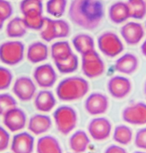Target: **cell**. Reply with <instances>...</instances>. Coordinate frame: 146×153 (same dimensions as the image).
I'll use <instances>...</instances> for the list:
<instances>
[{
  "instance_id": "8992f818",
  "label": "cell",
  "mask_w": 146,
  "mask_h": 153,
  "mask_svg": "<svg viewBox=\"0 0 146 153\" xmlns=\"http://www.w3.org/2000/svg\"><path fill=\"white\" fill-rule=\"evenodd\" d=\"M89 136L96 142H103L109 139L112 134L113 127L111 122L104 117L92 118L87 126Z\"/></svg>"
},
{
  "instance_id": "d6986e66",
  "label": "cell",
  "mask_w": 146,
  "mask_h": 153,
  "mask_svg": "<svg viewBox=\"0 0 146 153\" xmlns=\"http://www.w3.org/2000/svg\"><path fill=\"white\" fill-rule=\"evenodd\" d=\"M90 138L91 137L88 133L83 130H77L74 132L68 142L71 151L74 153H84L91 143Z\"/></svg>"
},
{
  "instance_id": "7c38bea8",
  "label": "cell",
  "mask_w": 146,
  "mask_h": 153,
  "mask_svg": "<svg viewBox=\"0 0 146 153\" xmlns=\"http://www.w3.org/2000/svg\"><path fill=\"white\" fill-rule=\"evenodd\" d=\"M34 135L30 132H18L11 139L12 153H32L35 150Z\"/></svg>"
},
{
  "instance_id": "2e32d148",
  "label": "cell",
  "mask_w": 146,
  "mask_h": 153,
  "mask_svg": "<svg viewBox=\"0 0 146 153\" xmlns=\"http://www.w3.org/2000/svg\"><path fill=\"white\" fill-rule=\"evenodd\" d=\"M35 82L41 88H50L57 82V74L50 65L38 66L33 74Z\"/></svg>"
},
{
  "instance_id": "60d3db41",
  "label": "cell",
  "mask_w": 146,
  "mask_h": 153,
  "mask_svg": "<svg viewBox=\"0 0 146 153\" xmlns=\"http://www.w3.org/2000/svg\"><path fill=\"white\" fill-rule=\"evenodd\" d=\"M144 93H145V96L146 99V81L145 82V86H144Z\"/></svg>"
},
{
  "instance_id": "5bb4252c",
  "label": "cell",
  "mask_w": 146,
  "mask_h": 153,
  "mask_svg": "<svg viewBox=\"0 0 146 153\" xmlns=\"http://www.w3.org/2000/svg\"><path fill=\"white\" fill-rule=\"evenodd\" d=\"M52 126V119L45 113L32 115L27 122V127L33 135H43L48 133Z\"/></svg>"
},
{
  "instance_id": "d590c367",
  "label": "cell",
  "mask_w": 146,
  "mask_h": 153,
  "mask_svg": "<svg viewBox=\"0 0 146 153\" xmlns=\"http://www.w3.org/2000/svg\"><path fill=\"white\" fill-rule=\"evenodd\" d=\"M135 145L140 150L146 152V126L139 129L134 136Z\"/></svg>"
},
{
  "instance_id": "4316f807",
  "label": "cell",
  "mask_w": 146,
  "mask_h": 153,
  "mask_svg": "<svg viewBox=\"0 0 146 153\" xmlns=\"http://www.w3.org/2000/svg\"><path fill=\"white\" fill-rule=\"evenodd\" d=\"M127 5L129 8L130 17L141 20L146 15V1L145 0H128Z\"/></svg>"
},
{
  "instance_id": "52a82bcc",
  "label": "cell",
  "mask_w": 146,
  "mask_h": 153,
  "mask_svg": "<svg viewBox=\"0 0 146 153\" xmlns=\"http://www.w3.org/2000/svg\"><path fill=\"white\" fill-rule=\"evenodd\" d=\"M27 122L26 113L17 107L11 108L3 116L4 126L11 133L21 132L27 126Z\"/></svg>"
},
{
  "instance_id": "3957f363",
  "label": "cell",
  "mask_w": 146,
  "mask_h": 153,
  "mask_svg": "<svg viewBox=\"0 0 146 153\" xmlns=\"http://www.w3.org/2000/svg\"><path fill=\"white\" fill-rule=\"evenodd\" d=\"M53 120L57 131L63 135H67L75 129L78 123V115L73 107L63 105L54 111Z\"/></svg>"
},
{
  "instance_id": "6da1fadb",
  "label": "cell",
  "mask_w": 146,
  "mask_h": 153,
  "mask_svg": "<svg viewBox=\"0 0 146 153\" xmlns=\"http://www.w3.org/2000/svg\"><path fill=\"white\" fill-rule=\"evenodd\" d=\"M103 15L104 7L101 0H73L69 8L70 19L86 30L98 27Z\"/></svg>"
},
{
  "instance_id": "d6a6232c",
  "label": "cell",
  "mask_w": 146,
  "mask_h": 153,
  "mask_svg": "<svg viewBox=\"0 0 146 153\" xmlns=\"http://www.w3.org/2000/svg\"><path fill=\"white\" fill-rule=\"evenodd\" d=\"M23 21L26 27L32 30H40L44 23V18L42 17V14L27 15L24 16Z\"/></svg>"
},
{
  "instance_id": "cb8c5ba5",
  "label": "cell",
  "mask_w": 146,
  "mask_h": 153,
  "mask_svg": "<svg viewBox=\"0 0 146 153\" xmlns=\"http://www.w3.org/2000/svg\"><path fill=\"white\" fill-rule=\"evenodd\" d=\"M48 50L45 44L35 42L29 47L27 57L31 63H39L48 57Z\"/></svg>"
},
{
  "instance_id": "b9f144b4",
  "label": "cell",
  "mask_w": 146,
  "mask_h": 153,
  "mask_svg": "<svg viewBox=\"0 0 146 153\" xmlns=\"http://www.w3.org/2000/svg\"><path fill=\"white\" fill-rule=\"evenodd\" d=\"M134 153H146V152H145V151H138V152H136Z\"/></svg>"
},
{
  "instance_id": "83f0119b",
  "label": "cell",
  "mask_w": 146,
  "mask_h": 153,
  "mask_svg": "<svg viewBox=\"0 0 146 153\" xmlns=\"http://www.w3.org/2000/svg\"><path fill=\"white\" fill-rule=\"evenodd\" d=\"M78 58L74 54H72L67 58L55 62L57 70L62 74H70L78 68Z\"/></svg>"
},
{
  "instance_id": "7a4b0ae2",
  "label": "cell",
  "mask_w": 146,
  "mask_h": 153,
  "mask_svg": "<svg viewBox=\"0 0 146 153\" xmlns=\"http://www.w3.org/2000/svg\"><path fill=\"white\" fill-rule=\"evenodd\" d=\"M90 90L89 82L83 77L72 76L62 80L56 90L57 98L62 101H74L83 98Z\"/></svg>"
},
{
  "instance_id": "ba28073f",
  "label": "cell",
  "mask_w": 146,
  "mask_h": 153,
  "mask_svg": "<svg viewBox=\"0 0 146 153\" xmlns=\"http://www.w3.org/2000/svg\"><path fill=\"white\" fill-rule=\"evenodd\" d=\"M24 47L19 41H9L0 46V59L6 65H16L23 57Z\"/></svg>"
},
{
  "instance_id": "7bdbcfd3",
  "label": "cell",
  "mask_w": 146,
  "mask_h": 153,
  "mask_svg": "<svg viewBox=\"0 0 146 153\" xmlns=\"http://www.w3.org/2000/svg\"><path fill=\"white\" fill-rule=\"evenodd\" d=\"M2 26H3V22H1V21H0V29L2 28Z\"/></svg>"
},
{
  "instance_id": "8fae6325",
  "label": "cell",
  "mask_w": 146,
  "mask_h": 153,
  "mask_svg": "<svg viewBox=\"0 0 146 153\" xmlns=\"http://www.w3.org/2000/svg\"><path fill=\"white\" fill-rule=\"evenodd\" d=\"M108 91L116 100L126 98L132 91V82L126 76L115 75L108 82Z\"/></svg>"
},
{
  "instance_id": "4dcf8cb0",
  "label": "cell",
  "mask_w": 146,
  "mask_h": 153,
  "mask_svg": "<svg viewBox=\"0 0 146 153\" xmlns=\"http://www.w3.org/2000/svg\"><path fill=\"white\" fill-rule=\"evenodd\" d=\"M41 32V38L46 40V41H51L56 38V29H55V21L48 19V18H44V23L42 28L40 29Z\"/></svg>"
},
{
  "instance_id": "f1b7e54d",
  "label": "cell",
  "mask_w": 146,
  "mask_h": 153,
  "mask_svg": "<svg viewBox=\"0 0 146 153\" xmlns=\"http://www.w3.org/2000/svg\"><path fill=\"white\" fill-rule=\"evenodd\" d=\"M21 11L24 16L42 13V3L40 0H22Z\"/></svg>"
},
{
  "instance_id": "74e56055",
  "label": "cell",
  "mask_w": 146,
  "mask_h": 153,
  "mask_svg": "<svg viewBox=\"0 0 146 153\" xmlns=\"http://www.w3.org/2000/svg\"><path fill=\"white\" fill-rule=\"evenodd\" d=\"M13 13L12 5L5 0H0V21L4 22L8 19Z\"/></svg>"
},
{
  "instance_id": "ab89813d",
  "label": "cell",
  "mask_w": 146,
  "mask_h": 153,
  "mask_svg": "<svg viewBox=\"0 0 146 153\" xmlns=\"http://www.w3.org/2000/svg\"><path fill=\"white\" fill-rule=\"evenodd\" d=\"M141 50H142V53L143 55L146 56V39L144 41V43L142 44V47H141Z\"/></svg>"
},
{
  "instance_id": "f546056e",
  "label": "cell",
  "mask_w": 146,
  "mask_h": 153,
  "mask_svg": "<svg viewBox=\"0 0 146 153\" xmlns=\"http://www.w3.org/2000/svg\"><path fill=\"white\" fill-rule=\"evenodd\" d=\"M66 0H48L47 3V12L54 17H61L66 7Z\"/></svg>"
},
{
  "instance_id": "5b68a950",
  "label": "cell",
  "mask_w": 146,
  "mask_h": 153,
  "mask_svg": "<svg viewBox=\"0 0 146 153\" xmlns=\"http://www.w3.org/2000/svg\"><path fill=\"white\" fill-rule=\"evenodd\" d=\"M98 47L101 53L109 57H115L120 55L124 49L123 42L112 31H106L99 37Z\"/></svg>"
},
{
  "instance_id": "e575fe53",
  "label": "cell",
  "mask_w": 146,
  "mask_h": 153,
  "mask_svg": "<svg viewBox=\"0 0 146 153\" xmlns=\"http://www.w3.org/2000/svg\"><path fill=\"white\" fill-rule=\"evenodd\" d=\"M13 75L11 72L4 68L0 67V91L6 90L12 83Z\"/></svg>"
},
{
  "instance_id": "30bf717a",
  "label": "cell",
  "mask_w": 146,
  "mask_h": 153,
  "mask_svg": "<svg viewBox=\"0 0 146 153\" xmlns=\"http://www.w3.org/2000/svg\"><path fill=\"white\" fill-rule=\"evenodd\" d=\"M110 106L109 98L101 92H92L84 101V108L91 116H101L105 114Z\"/></svg>"
},
{
  "instance_id": "e0dca14e",
  "label": "cell",
  "mask_w": 146,
  "mask_h": 153,
  "mask_svg": "<svg viewBox=\"0 0 146 153\" xmlns=\"http://www.w3.org/2000/svg\"><path fill=\"white\" fill-rule=\"evenodd\" d=\"M57 104L55 95L47 90L40 91L34 97V107L40 113H48L54 109Z\"/></svg>"
},
{
  "instance_id": "f35d334b",
  "label": "cell",
  "mask_w": 146,
  "mask_h": 153,
  "mask_svg": "<svg viewBox=\"0 0 146 153\" xmlns=\"http://www.w3.org/2000/svg\"><path fill=\"white\" fill-rule=\"evenodd\" d=\"M104 153H127V151L119 144H112L106 148Z\"/></svg>"
},
{
  "instance_id": "f6af8a7d",
  "label": "cell",
  "mask_w": 146,
  "mask_h": 153,
  "mask_svg": "<svg viewBox=\"0 0 146 153\" xmlns=\"http://www.w3.org/2000/svg\"><path fill=\"white\" fill-rule=\"evenodd\" d=\"M6 153H8V152H6Z\"/></svg>"
},
{
  "instance_id": "9a60e30c",
  "label": "cell",
  "mask_w": 146,
  "mask_h": 153,
  "mask_svg": "<svg viewBox=\"0 0 146 153\" xmlns=\"http://www.w3.org/2000/svg\"><path fill=\"white\" fill-rule=\"evenodd\" d=\"M121 36L127 45H137L145 36V30L142 24L136 22H129L122 26Z\"/></svg>"
},
{
  "instance_id": "603a6c76",
  "label": "cell",
  "mask_w": 146,
  "mask_h": 153,
  "mask_svg": "<svg viewBox=\"0 0 146 153\" xmlns=\"http://www.w3.org/2000/svg\"><path fill=\"white\" fill-rule=\"evenodd\" d=\"M73 45L77 52L84 55L95 50V44L93 39L87 34H78L73 39Z\"/></svg>"
},
{
  "instance_id": "7402d4cb",
  "label": "cell",
  "mask_w": 146,
  "mask_h": 153,
  "mask_svg": "<svg viewBox=\"0 0 146 153\" xmlns=\"http://www.w3.org/2000/svg\"><path fill=\"white\" fill-rule=\"evenodd\" d=\"M113 140L117 144L121 146L128 145L134 141V133L130 126L126 125H118L112 131Z\"/></svg>"
},
{
  "instance_id": "836d02e7",
  "label": "cell",
  "mask_w": 146,
  "mask_h": 153,
  "mask_svg": "<svg viewBox=\"0 0 146 153\" xmlns=\"http://www.w3.org/2000/svg\"><path fill=\"white\" fill-rule=\"evenodd\" d=\"M55 29H56V38H65L67 37L70 33L69 24L63 20L55 21Z\"/></svg>"
},
{
  "instance_id": "8d00e7d4",
  "label": "cell",
  "mask_w": 146,
  "mask_h": 153,
  "mask_svg": "<svg viewBox=\"0 0 146 153\" xmlns=\"http://www.w3.org/2000/svg\"><path fill=\"white\" fill-rule=\"evenodd\" d=\"M11 143V136L9 131L4 126H0V152H4Z\"/></svg>"
},
{
  "instance_id": "1f68e13d",
  "label": "cell",
  "mask_w": 146,
  "mask_h": 153,
  "mask_svg": "<svg viewBox=\"0 0 146 153\" xmlns=\"http://www.w3.org/2000/svg\"><path fill=\"white\" fill-rule=\"evenodd\" d=\"M17 107L16 100L8 93L0 94V116H4L8 110Z\"/></svg>"
},
{
  "instance_id": "ee69618b",
  "label": "cell",
  "mask_w": 146,
  "mask_h": 153,
  "mask_svg": "<svg viewBox=\"0 0 146 153\" xmlns=\"http://www.w3.org/2000/svg\"><path fill=\"white\" fill-rule=\"evenodd\" d=\"M72 153H74V152H72Z\"/></svg>"
},
{
  "instance_id": "4fadbf2b",
  "label": "cell",
  "mask_w": 146,
  "mask_h": 153,
  "mask_svg": "<svg viewBox=\"0 0 146 153\" xmlns=\"http://www.w3.org/2000/svg\"><path fill=\"white\" fill-rule=\"evenodd\" d=\"M13 94L22 101H29L36 95V85L34 82L26 76L19 77L13 86Z\"/></svg>"
},
{
  "instance_id": "ffe728a7",
  "label": "cell",
  "mask_w": 146,
  "mask_h": 153,
  "mask_svg": "<svg viewBox=\"0 0 146 153\" xmlns=\"http://www.w3.org/2000/svg\"><path fill=\"white\" fill-rule=\"evenodd\" d=\"M37 153H63L59 141L52 135H42L35 145Z\"/></svg>"
},
{
  "instance_id": "44dd1931",
  "label": "cell",
  "mask_w": 146,
  "mask_h": 153,
  "mask_svg": "<svg viewBox=\"0 0 146 153\" xmlns=\"http://www.w3.org/2000/svg\"><path fill=\"white\" fill-rule=\"evenodd\" d=\"M109 17L110 21L116 24L125 22L128 18H130L127 4L123 1H118L111 4L109 9Z\"/></svg>"
},
{
  "instance_id": "ac0fdd59",
  "label": "cell",
  "mask_w": 146,
  "mask_h": 153,
  "mask_svg": "<svg viewBox=\"0 0 146 153\" xmlns=\"http://www.w3.org/2000/svg\"><path fill=\"white\" fill-rule=\"evenodd\" d=\"M139 65V61L136 56L131 53H127L117 59L115 63V69L123 74H134Z\"/></svg>"
},
{
  "instance_id": "d4e9b609",
  "label": "cell",
  "mask_w": 146,
  "mask_h": 153,
  "mask_svg": "<svg viewBox=\"0 0 146 153\" xmlns=\"http://www.w3.org/2000/svg\"><path fill=\"white\" fill-rule=\"evenodd\" d=\"M72 54L71 47L66 41L56 42L51 47V56L55 62L66 59Z\"/></svg>"
},
{
  "instance_id": "277c9868",
  "label": "cell",
  "mask_w": 146,
  "mask_h": 153,
  "mask_svg": "<svg viewBox=\"0 0 146 153\" xmlns=\"http://www.w3.org/2000/svg\"><path fill=\"white\" fill-rule=\"evenodd\" d=\"M82 70L86 77L90 79L97 78L104 74L105 63L101 56L93 50L83 55Z\"/></svg>"
},
{
  "instance_id": "9c48e42d",
  "label": "cell",
  "mask_w": 146,
  "mask_h": 153,
  "mask_svg": "<svg viewBox=\"0 0 146 153\" xmlns=\"http://www.w3.org/2000/svg\"><path fill=\"white\" fill-rule=\"evenodd\" d=\"M122 119L128 125L145 126L146 103L136 102L126 107L122 111Z\"/></svg>"
},
{
  "instance_id": "484cf974",
  "label": "cell",
  "mask_w": 146,
  "mask_h": 153,
  "mask_svg": "<svg viewBox=\"0 0 146 153\" xmlns=\"http://www.w3.org/2000/svg\"><path fill=\"white\" fill-rule=\"evenodd\" d=\"M26 25L24 23L23 19L14 18L9 22L6 27V33L11 38H18L22 37L26 33Z\"/></svg>"
}]
</instances>
